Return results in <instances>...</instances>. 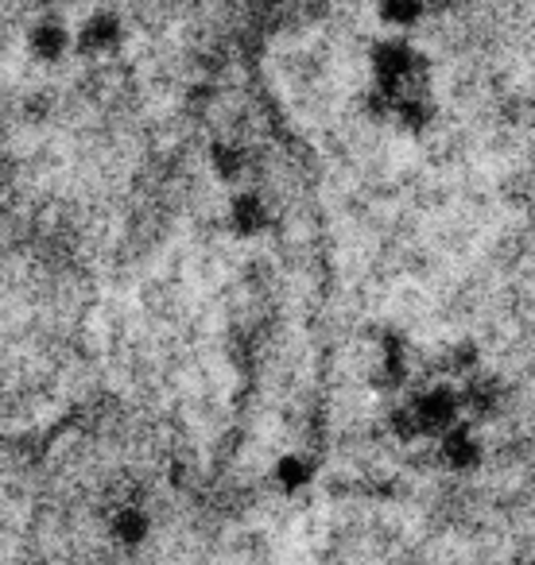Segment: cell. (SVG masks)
Returning a JSON list of instances; mask_svg holds the SVG:
<instances>
[{
  "mask_svg": "<svg viewBox=\"0 0 535 565\" xmlns=\"http://www.w3.org/2000/svg\"><path fill=\"white\" fill-rule=\"evenodd\" d=\"M206 167H210L213 182L237 190V186H244V179H249L252 156L244 143L229 140V136H218V140H210V148H206Z\"/></svg>",
  "mask_w": 535,
  "mask_h": 565,
  "instance_id": "8992f818",
  "label": "cell"
},
{
  "mask_svg": "<svg viewBox=\"0 0 535 565\" xmlns=\"http://www.w3.org/2000/svg\"><path fill=\"white\" fill-rule=\"evenodd\" d=\"M272 225V205H268L264 190L256 186H237L229 190L225 198V228L233 236H241V241H252V236H260L264 228Z\"/></svg>",
  "mask_w": 535,
  "mask_h": 565,
  "instance_id": "3957f363",
  "label": "cell"
},
{
  "mask_svg": "<svg viewBox=\"0 0 535 565\" xmlns=\"http://www.w3.org/2000/svg\"><path fill=\"white\" fill-rule=\"evenodd\" d=\"M377 24L385 28L388 35H411L419 24H423L431 0H377Z\"/></svg>",
  "mask_w": 535,
  "mask_h": 565,
  "instance_id": "8fae6325",
  "label": "cell"
},
{
  "mask_svg": "<svg viewBox=\"0 0 535 565\" xmlns=\"http://www.w3.org/2000/svg\"><path fill=\"white\" fill-rule=\"evenodd\" d=\"M434 454L447 465L450 472H473L485 465V441H481V426L462 418L458 426H450L439 441H434Z\"/></svg>",
  "mask_w": 535,
  "mask_h": 565,
  "instance_id": "277c9868",
  "label": "cell"
},
{
  "mask_svg": "<svg viewBox=\"0 0 535 565\" xmlns=\"http://www.w3.org/2000/svg\"><path fill=\"white\" fill-rule=\"evenodd\" d=\"M109 534L117 546H144L151 534V511L144 508L140 500H120L117 508L109 511Z\"/></svg>",
  "mask_w": 535,
  "mask_h": 565,
  "instance_id": "30bf717a",
  "label": "cell"
},
{
  "mask_svg": "<svg viewBox=\"0 0 535 565\" xmlns=\"http://www.w3.org/2000/svg\"><path fill=\"white\" fill-rule=\"evenodd\" d=\"M439 117V102L434 89H416V94H396L388 97V125H396L400 132H427Z\"/></svg>",
  "mask_w": 535,
  "mask_h": 565,
  "instance_id": "9c48e42d",
  "label": "cell"
},
{
  "mask_svg": "<svg viewBox=\"0 0 535 565\" xmlns=\"http://www.w3.org/2000/svg\"><path fill=\"white\" fill-rule=\"evenodd\" d=\"M431 4H447V0H431Z\"/></svg>",
  "mask_w": 535,
  "mask_h": 565,
  "instance_id": "7c38bea8",
  "label": "cell"
},
{
  "mask_svg": "<svg viewBox=\"0 0 535 565\" xmlns=\"http://www.w3.org/2000/svg\"><path fill=\"white\" fill-rule=\"evenodd\" d=\"M24 47H28V55L43 66H59L63 58L78 55V51H74V28H66L59 17L35 20L24 35Z\"/></svg>",
  "mask_w": 535,
  "mask_h": 565,
  "instance_id": "5b68a950",
  "label": "cell"
},
{
  "mask_svg": "<svg viewBox=\"0 0 535 565\" xmlns=\"http://www.w3.org/2000/svg\"><path fill=\"white\" fill-rule=\"evenodd\" d=\"M458 387H462V407H465V418L470 423H489V418L501 415L504 407V384L496 376H489V372H473V376L458 380Z\"/></svg>",
  "mask_w": 535,
  "mask_h": 565,
  "instance_id": "52a82bcc",
  "label": "cell"
},
{
  "mask_svg": "<svg viewBox=\"0 0 535 565\" xmlns=\"http://www.w3.org/2000/svg\"><path fill=\"white\" fill-rule=\"evenodd\" d=\"M268 477H272L276 492L300 495V492H307V488L318 480V457L307 454V449H284V454L272 461Z\"/></svg>",
  "mask_w": 535,
  "mask_h": 565,
  "instance_id": "ba28073f",
  "label": "cell"
},
{
  "mask_svg": "<svg viewBox=\"0 0 535 565\" xmlns=\"http://www.w3.org/2000/svg\"><path fill=\"white\" fill-rule=\"evenodd\" d=\"M125 43V17L117 9H90L74 24V51L86 58H105Z\"/></svg>",
  "mask_w": 535,
  "mask_h": 565,
  "instance_id": "7a4b0ae2",
  "label": "cell"
},
{
  "mask_svg": "<svg viewBox=\"0 0 535 565\" xmlns=\"http://www.w3.org/2000/svg\"><path fill=\"white\" fill-rule=\"evenodd\" d=\"M403 399H408L411 418H416V426H419V438L439 441L450 426H458L465 418L458 380H431L427 387H416V392H408Z\"/></svg>",
  "mask_w": 535,
  "mask_h": 565,
  "instance_id": "6da1fadb",
  "label": "cell"
}]
</instances>
